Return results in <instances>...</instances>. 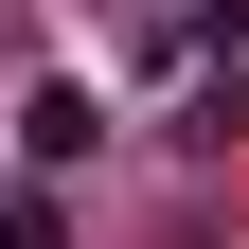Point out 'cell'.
Wrapping results in <instances>:
<instances>
[{
  "label": "cell",
  "mask_w": 249,
  "mask_h": 249,
  "mask_svg": "<svg viewBox=\"0 0 249 249\" xmlns=\"http://www.w3.org/2000/svg\"><path fill=\"white\" fill-rule=\"evenodd\" d=\"M18 160H36V178H71V160H89V89H71V71L18 107Z\"/></svg>",
  "instance_id": "obj_2"
},
{
  "label": "cell",
  "mask_w": 249,
  "mask_h": 249,
  "mask_svg": "<svg viewBox=\"0 0 249 249\" xmlns=\"http://www.w3.org/2000/svg\"><path fill=\"white\" fill-rule=\"evenodd\" d=\"M249 124V0H196L178 18V142H231Z\"/></svg>",
  "instance_id": "obj_1"
},
{
  "label": "cell",
  "mask_w": 249,
  "mask_h": 249,
  "mask_svg": "<svg viewBox=\"0 0 249 249\" xmlns=\"http://www.w3.org/2000/svg\"><path fill=\"white\" fill-rule=\"evenodd\" d=\"M0 249H71V196H53V178H18V196H0Z\"/></svg>",
  "instance_id": "obj_3"
}]
</instances>
